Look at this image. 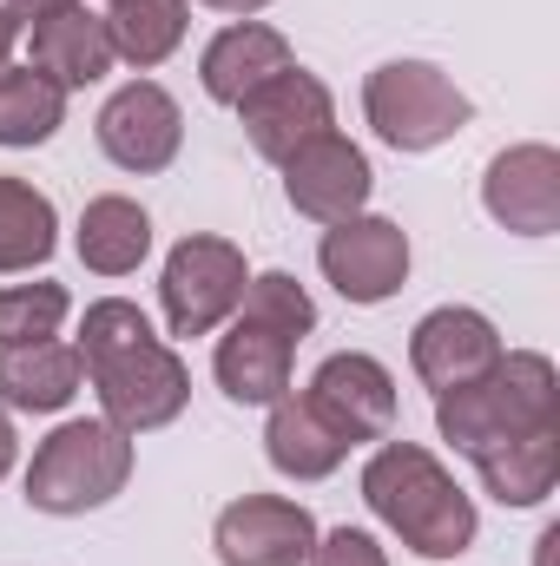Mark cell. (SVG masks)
Returning a JSON list of instances; mask_svg holds the SVG:
<instances>
[{
	"instance_id": "1",
	"label": "cell",
	"mask_w": 560,
	"mask_h": 566,
	"mask_svg": "<svg viewBox=\"0 0 560 566\" xmlns=\"http://www.w3.org/2000/svg\"><path fill=\"white\" fill-rule=\"evenodd\" d=\"M363 501L416 560H462L481 534L475 501L422 441H383L363 461Z\"/></svg>"
},
{
	"instance_id": "24",
	"label": "cell",
	"mask_w": 560,
	"mask_h": 566,
	"mask_svg": "<svg viewBox=\"0 0 560 566\" xmlns=\"http://www.w3.org/2000/svg\"><path fill=\"white\" fill-rule=\"evenodd\" d=\"M66 86L46 80L40 66H0V145L7 151H33L66 126Z\"/></svg>"
},
{
	"instance_id": "25",
	"label": "cell",
	"mask_w": 560,
	"mask_h": 566,
	"mask_svg": "<svg viewBox=\"0 0 560 566\" xmlns=\"http://www.w3.org/2000/svg\"><path fill=\"white\" fill-rule=\"evenodd\" d=\"M73 316V296L66 283H7L0 290V349H20V343H46L60 336Z\"/></svg>"
},
{
	"instance_id": "15",
	"label": "cell",
	"mask_w": 560,
	"mask_h": 566,
	"mask_svg": "<svg viewBox=\"0 0 560 566\" xmlns=\"http://www.w3.org/2000/svg\"><path fill=\"white\" fill-rule=\"evenodd\" d=\"M290 66H297V53H290V40H283L278 27H265V20H231V27H218V33L205 40V53H198V86H205L211 106H231V113H238L245 93H258L265 80H278Z\"/></svg>"
},
{
	"instance_id": "12",
	"label": "cell",
	"mask_w": 560,
	"mask_h": 566,
	"mask_svg": "<svg viewBox=\"0 0 560 566\" xmlns=\"http://www.w3.org/2000/svg\"><path fill=\"white\" fill-rule=\"evenodd\" d=\"M481 211L515 238H554L560 231V151L548 139L501 145L481 171Z\"/></svg>"
},
{
	"instance_id": "8",
	"label": "cell",
	"mask_w": 560,
	"mask_h": 566,
	"mask_svg": "<svg viewBox=\"0 0 560 566\" xmlns=\"http://www.w3.org/2000/svg\"><path fill=\"white\" fill-rule=\"evenodd\" d=\"M93 139H100V151H106L120 171L158 178V171H172V158L185 151V113H178V99H172L158 80H126V86L100 106Z\"/></svg>"
},
{
	"instance_id": "11",
	"label": "cell",
	"mask_w": 560,
	"mask_h": 566,
	"mask_svg": "<svg viewBox=\"0 0 560 566\" xmlns=\"http://www.w3.org/2000/svg\"><path fill=\"white\" fill-rule=\"evenodd\" d=\"M303 402L336 428L350 448L356 441H390V428H396V376L370 349H336V356L317 363Z\"/></svg>"
},
{
	"instance_id": "10",
	"label": "cell",
	"mask_w": 560,
	"mask_h": 566,
	"mask_svg": "<svg viewBox=\"0 0 560 566\" xmlns=\"http://www.w3.org/2000/svg\"><path fill=\"white\" fill-rule=\"evenodd\" d=\"M317 514L290 494H238L211 521L218 566H303L317 547Z\"/></svg>"
},
{
	"instance_id": "4",
	"label": "cell",
	"mask_w": 560,
	"mask_h": 566,
	"mask_svg": "<svg viewBox=\"0 0 560 566\" xmlns=\"http://www.w3.org/2000/svg\"><path fill=\"white\" fill-rule=\"evenodd\" d=\"M363 119L390 151H435L455 133H468L475 99L435 66V60H383L363 80Z\"/></svg>"
},
{
	"instance_id": "7",
	"label": "cell",
	"mask_w": 560,
	"mask_h": 566,
	"mask_svg": "<svg viewBox=\"0 0 560 566\" xmlns=\"http://www.w3.org/2000/svg\"><path fill=\"white\" fill-rule=\"evenodd\" d=\"M409 264H416L409 231L396 218H383V211H356L343 224H323V238H317V271H323V283L343 303H356V310L390 303L409 283Z\"/></svg>"
},
{
	"instance_id": "6",
	"label": "cell",
	"mask_w": 560,
	"mask_h": 566,
	"mask_svg": "<svg viewBox=\"0 0 560 566\" xmlns=\"http://www.w3.org/2000/svg\"><path fill=\"white\" fill-rule=\"evenodd\" d=\"M86 376H93L100 416L120 428V434H133V441L172 428L185 416V402H191V369H185V356H178L165 336H152L139 349H126V356L93 363Z\"/></svg>"
},
{
	"instance_id": "31",
	"label": "cell",
	"mask_w": 560,
	"mask_h": 566,
	"mask_svg": "<svg viewBox=\"0 0 560 566\" xmlns=\"http://www.w3.org/2000/svg\"><path fill=\"white\" fill-rule=\"evenodd\" d=\"M198 7H211V13H231V20H258L271 0H198Z\"/></svg>"
},
{
	"instance_id": "13",
	"label": "cell",
	"mask_w": 560,
	"mask_h": 566,
	"mask_svg": "<svg viewBox=\"0 0 560 566\" xmlns=\"http://www.w3.org/2000/svg\"><path fill=\"white\" fill-rule=\"evenodd\" d=\"M238 126H245V139H251L258 158L283 165L297 145H310L317 133H336V99H330V86L317 73L290 66V73L265 80L258 93L238 99Z\"/></svg>"
},
{
	"instance_id": "28",
	"label": "cell",
	"mask_w": 560,
	"mask_h": 566,
	"mask_svg": "<svg viewBox=\"0 0 560 566\" xmlns=\"http://www.w3.org/2000/svg\"><path fill=\"white\" fill-rule=\"evenodd\" d=\"M303 566H390V554L370 527H330V534H317Z\"/></svg>"
},
{
	"instance_id": "20",
	"label": "cell",
	"mask_w": 560,
	"mask_h": 566,
	"mask_svg": "<svg viewBox=\"0 0 560 566\" xmlns=\"http://www.w3.org/2000/svg\"><path fill=\"white\" fill-rule=\"evenodd\" d=\"M265 454L283 481H330L350 461V441L323 422L303 396H278L265 409Z\"/></svg>"
},
{
	"instance_id": "26",
	"label": "cell",
	"mask_w": 560,
	"mask_h": 566,
	"mask_svg": "<svg viewBox=\"0 0 560 566\" xmlns=\"http://www.w3.org/2000/svg\"><path fill=\"white\" fill-rule=\"evenodd\" d=\"M238 316L278 329L290 343H303V336L317 329V296L290 277V271H258V277L245 283V296H238Z\"/></svg>"
},
{
	"instance_id": "14",
	"label": "cell",
	"mask_w": 560,
	"mask_h": 566,
	"mask_svg": "<svg viewBox=\"0 0 560 566\" xmlns=\"http://www.w3.org/2000/svg\"><path fill=\"white\" fill-rule=\"evenodd\" d=\"M501 349H508L501 329L481 310H468V303H442V310H428L416 329H409V369H416L435 396L488 376L501 363Z\"/></svg>"
},
{
	"instance_id": "23",
	"label": "cell",
	"mask_w": 560,
	"mask_h": 566,
	"mask_svg": "<svg viewBox=\"0 0 560 566\" xmlns=\"http://www.w3.org/2000/svg\"><path fill=\"white\" fill-rule=\"evenodd\" d=\"M106 33H113V60L120 66L152 73V66H165L185 46L191 0H113L106 7Z\"/></svg>"
},
{
	"instance_id": "27",
	"label": "cell",
	"mask_w": 560,
	"mask_h": 566,
	"mask_svg": "<svg viewBox=\"0 0 560 566\" xmlns=\"http://www.w3.org/2000/svg\"><path fill=\"white\" fill-rule=\"evenodd\" d=\"M158 329H152V316H145L133 296H100V303H86V316H80V363L93 369V363H106V356H126V349H139L152 343Z\"/></svg>"
},
{
	"instance_id": "30",
	"label": "cell",
	"mask_w": 560,
	"mask_h": 566,
	"mask_svg": "<svg viewBox=\"0 0 560 566\" xmlns=\"http://www.w3.org/2000/svg\"><path fill=\"white\" fill-rule=\"evenodd\" d=\"M13 461H20V434H13V416L0 409V481L13 474Z\"/></svg>"
},
{
	"instance_id": "22",
	"label": "cell",
	"mask_w": 560,
	"mask_h": 566,
	"mask_svg": "<svg viewBox=\"0 0 560 566\" xmlns=\"http://www.w3.org/2000/svg\"><path fill=\"white\" fill-rule=\"evenodd\" d=\"M60 251V211L40 185L0 171V277H33Z\"/></svg>"
},
{
	"instance_id": "21",
	"label": "cell",
	"mask_w": 560,
	"mask_h": 566,
	"mask_svg": "<svg viewBox=\"0 0 560 566\" xmlns=\"http://www.w3.org/2000/svg\"><path fill=\"white\" fill-rule=\"evenodd\" d=\"M475 474H481V488H488L501 507H541L560 481V422L528 428V434H515V441L475 454Z\"/></svg>"
},
{
	"instance_id": "16",
	"label": "cell",
	"mask_w": 560,
	"mask_h": 566,
	"mask_svg": "<svg viewBox=\"0 0 560 566\" xmlns=\"http://www.w3.org/2000/svg\"><path fill=\"white\" fill-rule=\"evenodd\" d=\"M290 363H297V343L245 316H231V329L211 349V376L238 409H271L278 396H290Z\"/></svg>"
},
{
	"instance_id": "5",
	"label": "cell",
	"mask_w": 560,
	"mask_h": 566,
	"mask_svg": "<svg viewBox=\"0 0 560 566\" xmlns=\"http://www.w3.org/2000/svg\"><path fill=\"white\" fill-rule=\"evenodd\" d=\"M251 283V264L231 238L218 231H191L165 251V271H158V310H165V329L172 336H211L238 316V296Z\"/></svg>"
},
{
	"instance_id": "17",
	"label": "cell",
	"mask_w": 560,
	"mask_h": 566,
	"mask_svg": "<svg viewBox=\"0 0 560 566\" xmlns=\"http://www.w3.org/2000/svg\"><path fill=\"white\" fill-rule=\"evenodd\" d=\"M80 389H86V363L60 336L0 349V409L7 416H60Z\"/></svg>"
},
{
	"instance_id": "9",
	"label": "cell",
	"mask_w": 560,
	"mask_h": 566,
	"mask_svg": "<svg viewBox=\"0 0 560 566\" xmlns=\"http://www.w3.org/2000/svg\"><path fill=\"white\" fill-rule=\"evenodd\" d=\"M278 171L290 211L310 218V224H343V218L370 211V191H376L370 151L356 139H343V133H317L310 145H297Z\"/></svg>"
},
{
	"instance_id": "18",
	"label": "cell",
	"mask_w": 560,
	"mask_h": 566,
	"mask_svg": "<svg viewBox=\"0 0 560 566\" xmlns=\"http://www.w3.org/2000/svg\"><path fill=\"white\" fill-rule=\"evenodd\" d=\"M27 66H40L46 80H60L66 93H86V86H100L120 60H113V33H106V13H93V7H66V13H53V20H33V60Z\"/></svg>"
},
{
	"instance_id": "19",
	"label": "cell",
	"mask_w": 560,
	"mask_h": 566,
	"mask_svg": "<svg viewBox=\"0 0 560 566\" xmlns=\"http://www.w3.org/2000/svg\"><path fill=\"white\" fill-rule=\"evenodd\" d=\"M73 251H80V264L93 277H133L145 258H152V218H145V205L126 198V191L86 198L80 231H73Z\"/></svg>"
},
{
	"instance_id": "2",
	"label": "cell",
	"mask_w": 560,
	"mask_h": 566,
	"mask_svg": "<svg viewBox=\"0 0 560 566\" xmlns=\"http://www.w3.org/2000/svg\"><path fill=\"white\" fill-rule=\"evenodd\" d=\"M560 422V369L541 349H501V363L462 389L435 396V434L455 454H488L528 428H554Z\"/></svg>"
},
{
	"instance_id": "32",
	"label": "cell",
	"mask_w": 560,
	"mask_h": 566,
	"mask_svg": "<svg viewBox=\"0 0 560 566\" xmlns=\"http://www.w3.org/2000/svg\"><path fill=\"white\" fill-rule=\"evenodd\" d=\"M13 40H20V20L0 7V66H13Z\"/></svg>"
},
{
	"instance_id": "3",
	"label": "cell",
	"mask_w": 560,
	"mask_h": 566,
	"mask_svg": "<svg viewBox=\"0 0 560 566\" xmlns=\"http://www.w3.org/2000/svg\"><path fill=\"white\" fill-rule=\"evenodd\" d=\"M133 468H139L133 434H120L106 416H73V422H60L33 448V461H27V507L53 514V521L113 507L126 494Z\"/></svg>"
},
{
	"instance_id": "29",
	"label": "cell",
	"mask_w": 560,
	"mask_h": 566,
	"mask_svg": "<svg viewBox=\"0 0 560 566\" xmlns=\"http://www.w3.org/2000/svg\"><path fill=\"white\" fill-rule=\"evenodd\" d=\"M20 27H33V20H53V13H66V7H80V0H0Z\"/></svg>"
}]
</instances>
